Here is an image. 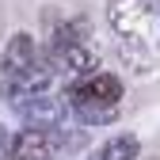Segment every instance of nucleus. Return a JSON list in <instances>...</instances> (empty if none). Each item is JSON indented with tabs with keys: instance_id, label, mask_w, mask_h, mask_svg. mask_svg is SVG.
<instances>
[{
	"instance_id": "f257e3e1",
	"label": "nucleus",
	"mask_w": 160,
	"mask_h": 160,
	"mask_svg": "<svg viewBox=\"0 0 160 160\" xmlns=\"http://www.w3.org/2000/svg\"><path fill=\"white\" fill-rule=\"evenodd\" d=\"M69 99L88 122H111L122 99V80L114 72H92L69 88Z\"/></svg>"
},
{
	"instance_id": "f03ea898",
	"label": "nucleus",
	"mask_w": 160,
	"mask_h": 160,
	"mask_svg": "<svg viewBox=\"0 0 160 160\" xmlns=\"http://www.w3.org/2000/svg\"><path fill=\"white\" fill-rule=\"evenodd\" d=\"M107 19L118 38L145 42L156 27V8L152 0H107Z\"/></svg>"
},
{
	"instance_id": "7ed1b4c3",
	"label": "nucleus",
	"mask_w": 160,
	"mask_h": 160,
	"mask_svg": "<svg viewBox=\"0 0 160 160\" xmlns=\"http://www.w3.org/2000/svg\"><path fill=\"white\" fill-rule=\"evenodd\" d=\"M50 80H53V57H46V61H34L31 69H23V72H15V76H8V84H4V95L8 99H38V95H46L50 92Z\"/></svg>"
},
{
	"instance_id": "20e7f679",
	"label": "nucleus",
	"mask_w": 160,
	"mask_h": 160,
	"mask_svg": "<svg viewBox=\"0 0 160 160\" xmlns=\"http://www.w3.org/2000/svg\"><path fill=\"white\" fill-rule=\"evenodd\" d=\"M50 156H53V137H50V130L31 126V130H23L12 141V149H8L4 160H50Z\"/></svg>"
},
{
	"instance_id": "39448f33",
	"label": "nucleus",
	"mask_w": 160,
	"mask_h": 160,
	"mask_svg": "<svg viewBox=\"0 0 160 160\" xmlns=\"http://www.w3.org/2000/svg\"><path fill=\"white\" fill-rule=\"evenodd\" d=\"M38 61V46H34V38L31 34H12V42L4 50V72L15 76V72H23Z\"/></svg>"
},
{
	"instance_id": "423d86ee",
	"label": "nucleus",
	"mask_w": 160,
	"mask_h": 160,
	"mask_svg": "<svg viewBox=\"0 0 160 160\" xmlns=\"http://www.w3.org/2000/svg\"><path fill=\"white\" fill-rule=\"evenodd\" d=\"M92 38V19L88 15H72V19H65V23H57L53 27V53L57 50H65V46H80V42H88Z\"/></svg>"
},
{
	"instance_id": "0eeeda50",
	"label": "nucleus",
	"mask_w": 160,
	"mask_h": 160,
	"mask_svg": "<svg viewBox=\"0 0 160 160\" xmlns=\"http://www.w3.org/2000/svg\"><path fill=\"white\" fill-rule=\"evenodd\" d=\"M23 111L31 114V122H34V126H42V130L57 126V122L65 118V103H61V99H50V95L27 99V103H23Z\"/></svg>"
},
{
	"instance_id": "6e6552de",
	"label": "nucleus",
	"mask_w": 160,
	"mask_h": 160,
	"mask_svg": "<svg viewBox=\"0 0 160 160\" xmlns=\"http://www.w3.org/2000/svg\"><path fill=\"white\" fill-rule=\"evenodd\" d=\"M53 57H57V61H61L69 72H76V76H92V69L99 65V57H95V50H92L88 42H80V46H65V50H57Z\"/></svg>"
},
{
	"instance_id": "1a4fd4ad",
	"label": "nucleus",
	"mask_w": 160,
	"mask_h": 160,
	"mask_svg": "<svg viewBox=\"0 0 160 160\" xmlns=\"http://www.w3.org/2000/svg\"><path fill=\"white\" fill-rule=\"evenodd\" d=\"M137 156H141V141L133 133H114L99 149V160H137Z\"/></svg>"
},
{
	"instance_id": "9d476101",
	"label": "nucleus",
	"mask_w": 160,
	"mask_h": 160,
	"mask_svg": "<svg viewBox=\"0 0 160 160\" xmlns=\"http://www.w3.org/2000/svg\"><path fill=\"white\" fill-rule=\"evenodd\" d=\"M8 149H12V141H8V130H4V126H0V160H4V156H8Z\"/></svg>"
}]
</instances>
